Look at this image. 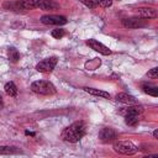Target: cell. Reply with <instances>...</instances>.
Wrapping results in <instances>:
<instances>
[{
    "label": "cell",
    "instance_id": "e0dca14e",
    "mask_svg": "<svg viewBox=\"0 0 158 158\" xmlns=\"http://www.w3.org/2000/svg\"><path fill=\"white\" fill-rule=\"evenodd\" d=\"M125 122L128 126H136L138 123V115H127V116H125Z\"/></svg>",
    "mask_w": 158,
    "mask_h": 158
},
{
    "label": "cell",
    "instance_id": "cb8c5ba5",
    "mask_svg": "<svg viewBox=\"0 0 158 158\" xmlns=\"http://www.w3.org/2000/svg\"><path fill=\"white\" fill-rule=\"evenodd\" d=\"M153 136H154V138H158V130H154V132H153Z\"/></svg>",
    "mask_w": 158,
    "mask_h": 158
},
{
    "label": "cell",
    "instance_id": "30bf717a",
    "mask_svg": "<svg viewBox=\"0 0 158 158\" xmlns=\"http://www.w3.org/2000/svg\"><path fill=\"white\" fill-rule=\"evenodd\" d=\"M136 14L142 19H156L157 10L153 7H139L136 10Z\"/></svg>",
    "mask_w": 158,
    "mask_h": 158
},
{
    "label": "cell",
    "instance_id": "5bb4252c",
    "mask_svg": "<svg viewBox=\"0 0 158 158\" xmlns=\"http://www.w3.org/2000/svg\"><path fill=\"white\" fill-rule=\"evenodd\" d=\"M4 90H5V93H6L7 95H10V96H16V95H17V88H16L15 83H12V81L6 83L5 86H4Z\"/></svg>",
    "mask_w": 158,
    "mask_h": 158
},
{
    "label": "cell",
    "instance_id": "d6986e66",
    "mask_svg": "<svg viewBox=\"0 0 158 158\" xmlns=\"http://www.w3.org/2000/svg\"><path fill=\"white\" fill-rule=\"evenodd\" d=\"M80 2H81V4H84L85 6L90 7V9H94V7H96V6H98L96 0H80Z\"/></svg>",
    "mask_w": 158,
    "mask_h": 158
},
{
    "label": "cell",
    "instance_id": "3957f363",
    "mask_svg": "<svg viewBox=\"0 0 158 158\" xmlns=\"http://www.w3.org/2000/svg\"><path fill=\"white\" fill-rule=\"evenodd\" d=\"M112 147L115 152L120 154H126V156H132L138 151L137 146L130 141H115Z\"/></svg>",
    "mask_w": 158,
    "mask_h": 158
},
{
    "label": "cell",
    "instance_id": "52a82bcc",
    "mask_svg": "<svg viewBox=\"0 0 158 158\" xmlns=\"http://www.w3.org/2000/svg\"><path fill=\"white\" fill-rule=\"evenodd\" d=\"M116 137H117L116 131H115L114 128H110V127H105V128H102V130L100 131V133H99V138H100L102 142H105V143L115 141Z\"/></svg>",
    "mask_w": 158,
    "mask_h": 158
},
{
    "label": "cell",
    "instance_id": "7402d4cb",
    "mask_svg": "<svg viewBox=\"0 0 158 158\" xmlns=\"http://www.w3.org/2000/svg\"><path fill=\"white\" fill-rule=\"evenodd\" d=\"M147 75H148L149 78H152V79H156L157 75H158V68H153L152 70H149V72L147 73Z\"/></svg>",
    "mask_w": 158,
    "mask_h": 158
},
{
    "label": "cell",
    "instance_id": "8fae6325",
    "mask_svg": "<svg viewBox=\"0 0 158 158\" xmlns=\"http://www.w3.org/2000/svg\"><path fill=\"white\" fill-rule=\"evenodd\" d=\"M116 100L122 102V104H127V105H132V104H136L137 100L132 96V95H128L126 93H120L116 95Z\"/></svg>",
    "mask_w": 158,
    "mask_h": 158
},
{
    "label": "cell",
    "instance_id": "603a6c76",
    "mask_svg": "<svg viewBox=\"0 0 158 158\" xmlns=\"http://www.w3.org/2000/svg\"><path fill=\"white\" fill-rule=\"evenodd\" d=\"M2 106H4V100H2V96L0 95V109H2Z\"/></svg>",
    "mask_w": 158,
    "mask_h": 158
},
{
    "label": "cell",
    "instance_id": "ba28073f",
    "mask_svg": "<svg viewBox=\"0 0 158 158\" xmlns=\"http://www.w3.org/2000/svg\"><path fill=\"white\" fill-rule=\"evenodd\" d=\"M88 46H89L91 49H94V51H96V52H99V53H101V54H104V56H109V54L111 53V51H110L106 46H104L102 43H100V42L96 41V40H89V41H88Z\"/></svg>",
    "mask_w": 158,
    "mask_h": 158
},
{
    "label": "cell",
    "instance_id": "9a60e30c",
    "mask_svg": "<svg viewBox=\"0 0 158 158\" xmlns=\"http://www.w3.org/2000/svg\"><path fill=\"white\" fill-rule=\"evenodd\" d=\"M143 91L152 96H158V88L154 85H143Z\"/></svg>",
    "mask_w": 158,
    "mask_h": 158
},
{
    "label": "cell",
    "instance_id": "ffe728a7",
    "mask_svg": "<svg viewBox=\"0 0 158 158\" xmlns=\"http://www.w3.org/2000/svg\"><path fill=\"white\" fill-rule=\"evenodd\" d=\"M64 30H62V28H56V30H53L52 31V36L54 37V38H60V37H63L64 36Z\"/></svg>",
    "mask_w": 158,
    "mask_h": 158
},
{
    "label": "cell",
    "instance_id": "7c38bea8",
    "mask_svg": "<svg viewBox=\"0 0 158 158\" xmlns=\"http://www.w3.org/2000/svg\"><path fill=\"white\" fill-rule=\"evenodd\" d=\"M37 7L42 10H53L58 7V4H56L54 0H38Z\"/></svg>",
    "mask_w": 158,
    "mask_h": 158
},
{
    "label": "cell",
    "instance_id": "7a4b0ae2",
    "mask_svg": "<svg viewBox=\"0 0 158 158\" xmlns=\"http://www.w3.org/2000/svg\"><path fill=\"white\" fill-rule=\"evenodd\" d=\"M31 89L33 93L40 95H53L57 91L54 85L48 80H36L31 84Z\"/></svg>",
    "mask_w": 158,
    "mask_h": 158
},
{
    "label": "cell",
    "instance_id": "8992f818",
    "mask_svg": "<svg viewBox=\"0 0 158 158\" xmlns=\"http://www.w3.org/2000/svg\"><path fill=\"white\" fill-rule=\"evenodd\" d=\"M148 23L142 17H131L122 20V26L127 28H139V27H146Z\"/></svg>",
    "mask_w": 158,
    "mask_h": 158
},
{
    "label": "cell",
    "instance_id": "ac0fdd59",
    "mask_svg": "<svg viewBox=\"0 0 158 158\" xmlns=\"http://www.w3.org/2000/svg\"><path fill=\"white\" fill-rule=\"evenodd\" d=\"M16 149L10 146H0V154H12L15 153Z\"/></svg>",
    "mask_w": 158,
    "mask_h": 158
},
{
    "label": "cell",
    "instance_id": "6da1fadb",
    "mask_svg": "<svg viewBox=\"0 0 158 158\" xmlns=\"http://www.w3.org/2000/svg\"><path fill=\"white\" fill-rule=\"evenodd\" d=\"M85 133H86V125L83 121H77L62 132V138L67 142L75 143L80 141L85 136Z\"/></svg>",
    "mask_w": 158,
    "mask_h": 158
},
{
    "label": "cell",
    "instance_id": "4fadbf2b",
    "mask_svg": "<svg viewBox=\"0 0 158 158\" xmlns=\"http://www.w3.org/2000/svg\"><path fill=\"white\" fill-rule=\"evenodd\" d=\"M84 90L91 95H96V96H101L104 99H110V94L104 91V90H99V89H94V88H84Z\"/></svg>",
    "mask_w": 158,
    "mask_h": 158
},
{
    "label": "cell",
    "instance_id": "277c9868",
    "mask_svg": "<svg viewBox=\"0 0 158 158\" xmlns=\"http://www.w3.org/2000/svg\"><path fill=\"white\" fill-rule=\"evenodd\" d=\"M56 64H57V58L56 57H49V58H46V59L41 60L36 65V69L41 73H49L54 69Z\"/></svg>",
    "mask_w": 158,
    "mask_h": 158
},
{
    "label": "cell",
    "instance_id": "44dd1931",
    "mask_svg": "<svg viewBox=\"0 0 158 158\" xmlns=\"http://www.w3.org/2000/svg\"><path fill=\"white\" fill-rule=\"evenodd\" d=\"M96 2L101 7H110L112 5V0H96Z\"/></svg>",
    "mask_w": 158,
    "mask_h": 158
},
{
    "label": "cell",
    "instance_id": "5b68a950",
    "mask_svg": "<svg viewBox=\"0 0 158 158\" xmlns=\"http://www.w3.org/2000/svg\"><path fill=\"white\" fill-rule=\"evenodd\" d=\"M41 22L43 25L60 26V25H65L67 23V19L64 16H60V15H44V16L41 17Z\"/></svg>",
    "mask_w": 158,
    "mask_h": 158
},
{
    "label": "cell",
    "instance_id": "9c48e42d",
    "mask_svg": "<svg viewBox=\"0 0 158 158\" xmlns=\"http://www.w3.org/2000/svg\"><path fill=\"white\" fill-rule=\"evenodd\" d=\"M118 112L121 115H123V116H127V115H139V114L143 112V106L132 104V105H128L127 107H122Z\"/></svg>",
    "mask_w": 158,
    "mask_h": 158
},
{
    "label": "cell",
    "instance_id": "2e32d148",
    "mask_svg": "<svg viewBox=\"0 0 158 158\" xmlns=\"http://www.w3.org/2000/svg\"><path fill=\"white\" fill-rule=\"evenodd\" d=\"M9 59L12 62V63H16L17 60H19V58H20V54H19V52H17V49L16 48H14V47H11V48H9Z\"/></svg>",
    "mask_w": 158,
    "mask_h": 158
}]
</instances>
